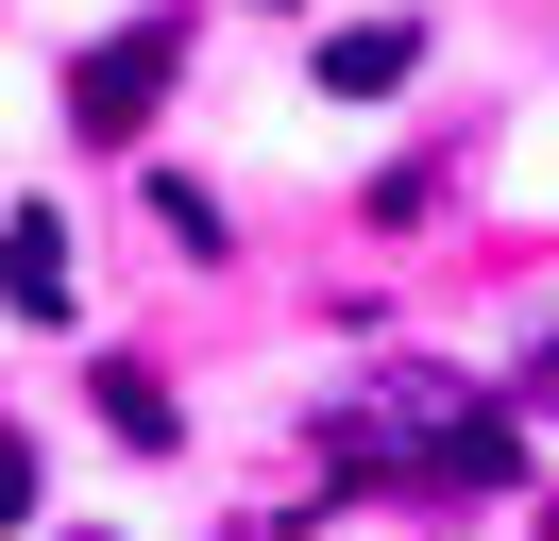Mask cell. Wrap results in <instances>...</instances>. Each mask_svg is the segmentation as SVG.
<instances>
[{
    "label": "cell",
    "instance_id": "cell-2",
    "mask_svg": "<svg viewBox=\"0 0 559 541\" xmlns=\"http://www.w3.org/2000/svg\"><path fill=\"white\" fill-rule=\"evenodd\" d=\"M170 68H187V17H136L119 51H85V85H69V119L85 135H136L153 101H170Z\"/></svg>",
    "mask_w": 559,
    "mask_h": 541
},
{
    "label": "cell",
    "instance_id": "cell-1",
    "mask_svg": "<svg viewBox=\"0 0 559 541\" xmlns=\"http://www.w3.org/2000/svg\"><path fill=\"white\" fill-rule=\"evenodd\" d=\"M340 457L407 473V491H491V473H509V406H475L457 372H390V389L340 423Z\"/></svg>",
    "mask_w": 559,
    "mask_h": 541
},
{
    "label": "cell",
    "instance_id": "cell-3",
    "mask_svg": "<svg viewBox=\"0 0 559 541\" xmlns=\"http://www.w3.org/2000/svg\"><path fill=\"white\" fill-rule=\"evenodd\" d=\"M0 304H17V322H69V220H51V203L0 220Z\"/></svg>",
    "mask_w": 559,
    "mask_h": 541
},
{
    "label": "cell",
    "instance_id": "cell-5",
    "mask_svg": "<svg viewBox=\"0 0 559 541\" xmlns=\"http://www.w3.org/2000/svg\"><path fill=\"white\" fill-rule=\"evenodd\" d=\"M103 423H119V440L153 457V440H170V389H153V372H103Z\"/></svg>",
    "mask_w": 559,
    "mask_h": 541
},
{
    "label": "cell",
    "instance_id": "cell-4",
    "mask_svg": "<svg viewBox=\"0 0 559 541\" xmlns=\"http://www.w3.org/2000/svg\"><path fill=\"white\" fill-rule=\"evenodd\" d=\"M407 51H424L407 17H373V34H322V85H340V101H373V85H407Z\"/></svg>",
    "mask_w": 559,
    "mask_h": 541
},
{
    "label": "cell",
    "instance_id": "cell-6",
    "mask_svg": "<svg viewBox=\"0 0 559 541\" xmlns=\"http://www.w3.org/2000/svg\"><path fill=\"white\" fill-rule=\"evenodd\" d=\"M17 507H35V440L0 423V525H17Z\"/></svg>",
    "mask_w": 559,
    "mask_h": 541
}]
</instances>
